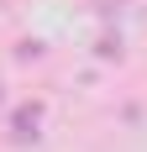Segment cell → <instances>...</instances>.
Returning a JSON list of instances; mask_svg holds the SVG:
<instances>
[{
    "label": "cell",
    "mask_w": 147,
    "mask_h": 152,
    "mask_svg": "<svg viewBox=\"0 0 147 152\" xmlns=\"http://www.w3.org/2000/svg\"><path fill=\"white\" fill-rule=\"evenodd\" d=\"M42 137V100H26V105H16V115H11V142H37Z\"/></svg>",
    "instance_id": "6da1fadb"
},
{
    "label": "cell",
    "mask_w": 147,
    "mask_h": 152,
    "mask_svg": "<svg viewBox=\"0 0 147 152\" xmlns=\"http://www.w3.org/2000/svg\"><path fill=\"white\" fill-rule=\"evenodd\" d=\"M95 53H100L105 63H121V58H126V47H121V31H105V37H100V47H95Z\"/></svg>",
    "instance_id": "7a4b0ae2"
},
{
    "label": "cell",
    "mask_w": 147,
    "mask_h": 152,
    "mask_svg": "<svg viewBox=\"0 0 147 152\" xmlns=\"http://www.w3.org/2000/svg\"><path fill=\"white\" fill-rule=\"evenodd\" d=\"M42 53H47L42 42H21V47H16V58H21V63H32V58H42Z\"/></svg>",
    "instance_id": "3957f363"
},
{
    "label": "cell",
    "mask_w": 147,
    "mask_h": 152,
    "mask_svg": "<svg viewBox=\"0 0 147 152\" xmlns=\"http://www.w3.org/2000/svg\"><path fill=\"white\" fill-rule=\"evenodd\" d=\"M0 100H5V94H0Z\"/></svg>",
    "instance_id": "277c9868"
}]
</instances>
